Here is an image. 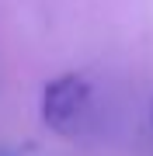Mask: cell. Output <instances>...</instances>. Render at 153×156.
I'll list each match as a JSON object with an SVG mask.
<instances>
[{
    "label": "cell",
    "instance_id": "cell-1",
    "mask_svg": "<svg viewBox=\"0 0 153 156\" xmlns=\"http://www.w3.org/2000/svg\"><path fill=\"white\" fill-rule=\"evenodd\" d=\"M91 111V87L84 76H56L42 94V118L63 135H73L84 128V115Z\"/></svg>",
    "mask_w": 153,
    "mask_h": 156
}]
</instances>
